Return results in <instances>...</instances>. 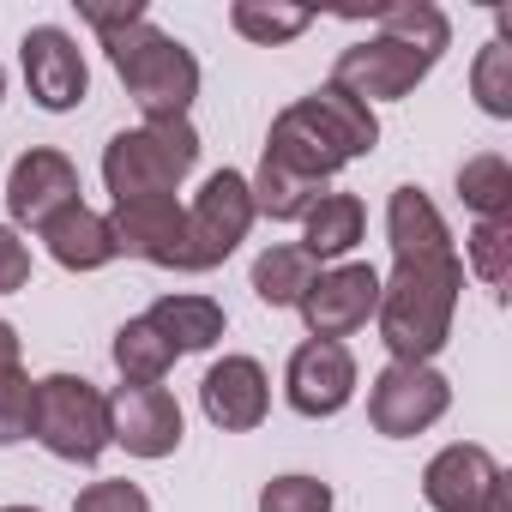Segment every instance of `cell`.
Segmentation results:
<instances>
[{"label": "cell", "mask_w": 512, "mask_h": 512, "mask_svg": "<svg viewBox=\"0 0 512 512\" xmlns=\"http://www.w3.org/2000/svg\"><path fill=\"white\" fill-rule=\"evenodd\" d=\"M31 440H43V452H55L61 464H97L115 446V434H109V392L91 386L85 374L37 380Z\"/></svg>", "instance_id": "5"}, {"label": "cell", "mask_w": 512, "mask_h": 512, "mask_svg": "<svg viewBox=\"0 0 512 512\" xmlns=\"http://www.w3.org/2000/svg\"><path fill=\"white\" fill-rule=\"evenodd\" d=\"M458 199L476 211V223H482V217H512V163H506L500 151L470 157V163L458 169Z\"/></svg>", "instance_id": "25"}, {"label": "cell", "mask_w": 512, "mask_h": 512, "mask_svg": "<svg viewBox=\"0 0 512 512\" xmlns=\"http://www.w3.org/2000/svg\"><path fill=\"white\" fill-rule=\"evenodd\" d=\"M452 410V380L434 362H386L368 386V422L386 440H410Z\"/></svg>", "instance_id": "7"}, {"label": "cell", "mask_w": 512, "mask_h": 512, "mask_svg": "<svg viewBox=\"0 0 512 512\" xmlns=\"http://www.w3.org/2000/svg\"><path fill=\"white\" fill-rule=\"evenodd\" d=\"M470 97L482 103V115L512 121V49L506 43H482L476 67H470Z\"/></svg>", "instance_id": "28"}, {"label": "cell", "mask_w": 512, "mask_h": 512, "mask_svg": "<svg viewBox=\"0 0 512 512\" xmlns=\"http://www.w3.org/2000/svg\"><path fill=\"white\" fill-rule=\"evenodd\" d=\"M260 512H332V482H320V476H272L260 488Z\"/></svg>", "instance_id": "30"}, {"label": "cell", "mask_w": 512, "mask_h": 512, "mask_svg": "<svg viewBox=\"0 0 512 512\" xmlns=\"http://www.w3.org/2000/svg\"><path fill=\"white\" fill-rule=\"evenodd\" d=\"M362 229H368V211H362L356 193H320V205L302 217V247L326 266V260H344V253H356Z\"/></svg>", "instance_id": "19"}, {"label": "cell", "mask_w": 512, "mask_h": 512, "mask_svg": "<svg viewBox=\"0 0 512 512\" xmlns=\"http://www.w3.org/2000/svg\"><path fill=\"white\" fill-rule=\"evenodd\" d=\"M247 229H253L247 175H235V169L205 175V187L187 205V253H181V272H217L229 253L247 241Z\"/></svg>", "instance_id": "6"}, {"label": "cell", "mask_w": 512, "mask_h": 512, "mask_svg": "<svg viewBox=\"0 0 512 512\" xmlns=\"http://www.w3.org/2000/svg\"><path fill=\"white\" fill-rule=\"evenodd\" d=\"M79 205V169L67 151L55 145H37L13 163L7 175V211H13V229H43L55 211Z\"/></svg>", "instance_id": "13"}, {"label": "cell", "mask_w": 512, "mask_h": 512, "mask_svg": "<svg viewBox=\"0 0 512 512\" xmlns=\"http://www.w3.org/2000/svg\"><path fill=\"white\" fill-rule=\"evenodd\" d=\"M145 320L175 344V356H187V350H211L217 338H223V308L211 302V296H157L151 308H145Z\"/></svg>", "instance_id": "21"}, {"label": "cell", "mask_w": 512, "mask_h": 512, "mask_svg": "<svg viewBox=\"0 0 512 512\" xmlns=\"http://www.w3.org/2000/svg\"><path fill=\"white\" fill-rule=\"evenodd\" d=\"M374 145H380V115H374L368 103H356L350 91L320 85V91L296 97L290 109H278L272 139H266V157L284 163L290 175L326 187L344 163L368 157Z\"/></svg>", "instance_id": "1"}, {"label": "cell", "mask_w": 512, "mask_h": 512, "mask_svg": "<svg viewBox=\"0 0 512 512\" xmlns=\"http://www.w3.org/2000/svg\"><path fill=\"white\" fill-rule=\"evenodd\" d=\"M109 356H115V368H121V380H127V386H163V380H169V368L181 362V356H175V344H169L145 314H139V320H127V326L115 332V350H109Z\"/></svg>", "instance_id": "23"}, {"label": "cell", "mask_w": 512, "mask_h": 512, "mask_svg": "<svg viewBox=\"0 0 512 512\" xmlns=\"http://www.w3.org/2000/svg\"><path fill=\"white\" fill-rule=\"evenodd\" d=\"M434 67H440L434 55H416V49H404V43H392V37H368V43H350V49L338 55V67H332L326 85H338V91H350L356 103L374 109V103L410 97Z\"/></svg>", "instance_id": "8"}, {"label": "cell", "mask_w": 512, "mask_h": 512, "mask_svg": "<svg viewBox=\"0 0 512 512\" xmlns=\"http://www.w3.org/2000/svg\"><path fill=\"white\" fill-rule=\"evenodd\" d=\"M356 356H350V344H326V338H308V344H296L290 350V368H284V398H290V410L296 416H308V422H326V416H338L350 398H356Z\"/></svg>", "instance_id": "10"}, {"label": "cell", "mask_w": 512, "mask_h": 512, "mask_svg": "<svg viewBox=\"0 0 512 512\" xmlns=\"http://www.w3.org/2000/svg\"><path fill=\"white\" fill-rule=\"evenodd\" d=\"M482 512H512V476L500 470V482L488 488V500H482Z\"/></svg>", "instance_id": "33"}, {"label": "cell", "mask_w": 512, "mask_h": 512, "mask_svg": "<svg viewBox=\"0 0 512 512\" xmlns=\"http://www.w3.org/2000/svg\"><path fill=\"white\" fill-rule=\"evenodd\" d=\"M37 235H43V247H49V260L67 266V272H103L109 260H121V253H115V235H109V217L91 211L85 199L67 205V211H55Z\"/></svg>", "instance_id": "17"}, {"label": "cell", "mask_w": 512, "mask_h": 512, "mask_svg": "<svg viewBox=\"0 0 512 512\" xmlns=\"http://www.w3.org/2000/svg\"><path fill=\"white\" fill-rule=\"evenodd\" d=\"M19 61H25V85H31V103H37V109L67 115V109L85 103L91 67H85V49H79L61 25H31L25 43H19Z\"/></svg>", "instance_id": "11"}, {"label": "cell", "mask_w": 512, "mask_h": 512, "mask_svg": "<svg viewBox=\"0 0 512 512\" xmlns=\"http://www.w3.org/2000/svg\"><path fill=\"white\" fill-rule=\"evenodd\" d=\"M229 25L247 37V43H260V49H278L290 37H302L314 25L308 7H284V0H235L229 7Z\"/></svg>", "instance_id": "26"}, {"label": "cell", "mask_w": 512, "mask_h": 512, "mask_svg": "<svg viewBox=\"0 0 512 512\" xmlns=\"http://www.w3.org/2000/svg\"><path fill=\"white\" fill-rule=\"evenodd\" d=\"M308 320V338L344 344L350 332H362L380 308V272L368 260H344V266H320V278L308 284V296L296 302Z\"/></svg>", "instance_id": "9"}, {"label": "cell", "mask_w": 512, "mask_h": 512, "mask_svg": "<svg viewBox=\"0 0 512 512\" xmlns=\"http://www.w3.org/2000/svg\"><path fill=\"white\" fill-rule=\"evenodd\" d=\"M458 296H464V260L440 253V260H392V278H380V344L392 350V362H434L452 338L458 320Z\"/></svg>", "instance_id": "2"}, {"label": "cell", "mask_w": 512, "mask_h": 512, "mask_svg": "<svg viewBox=\"0 0 512 512\" xmlns=\"http://www.w3.org/2000/svg\"><path fill=\"white\" fill-rule=\"evenodd\" d=\"M25 284H31V241L13 223H0V296H13Z\"/></svg>", "instance_id": "32"}, {"label": "cell", "mask_w": 512, "mask_h": 512, "mask_svg": "<svg viewBox=\"0 0 512 512\" xmlns=\"http://www.w3.org/2000/svg\"><path fill=\"white\" fill-rule=\"evenodd\" d=\"M31 404H37V380L25 368H0V446L31 440Z\"/></svg>", "instance_id": "29"}, {"label": "cell", "mask_w": 512, "mask_h": 512, "mask_svg": "<svg viewBox=\"0 0 512 512\" xmlns=\"http://www.w3.org/2000/svg\"><path fill=\"white\" fill-rule=\"evenodd\" d=\"M199 410H205V422L223 428V434L260 428L266 410H272V380H266V368L253 362V356H223V362H211L205 380H199Z\"/></svg>", "instance_id": "15"}, {"label": "cell", "mask_w": 512, "mask_h": 512, "mask_svg": "<svg viewBox=\"0 0 512 512\" xmlns=\"http://www.w3.org/2000/svg\"><path fill=\"white\" fill-rule=\"evenodd\" d=\"M73 512H151V494L127 476H109V482H91L73 494Z\"/></svg>", "instance_id": "31"}, {"label": "cell", "mask_w": 512, "mask_h": 512, "mask_svg": "<svg viewBox=\"0 0 512 512\" xmlns=\"http://www.w3.org/2000/svg\"><path fill=\"white\" fill-rule=\"evenodd\" d=\"M199 163V133L193 121H139L103 145V187L121 199H157L175 193Z\"/></svg>", "instance_id": "4"}, {"label": "cell", "mask_w": 512, "mask_h": 512, "mask_svg": "<svg viewBox=\"0 0 512 512\" xmlns=\"http://www.w3.org/2000/svg\"><path fill=\"white\" fill-rule=\"evenodd\" d=\"M0 368H19V332L0 320Z\"/></svg>", "instance_id": "34"}, {"label": "cell", "mask_w": 512, "mask_h": 512, "mask_svg": "<svg viewBox=\"0 0 512 512\" xmlns=\"http://www.w3.org/2000/svg\"><path fill=\"white\" fill-rule=\"evenodd\" d=\"M247 193H253V217H272V223H302L314 205H320V181H302V175H290L284 163H272V157H260V169L247 175Z\"/></svg>", "instance_id": "22"}, {"label": "cell", "mask_w": 512, "mask_h": 512, "mask_svg": "<svg viewBox=\"0 0 512 512\" xmlns=\"http://www.w3.org/2000/svg\"><path fill=\"white\" fill-rule=\"evenodd\" d=\"M464 266H470L494 296H506V284H512V217H482V223L470 229Z\"/></svg>", "instance_id": "27"}, {"label": "cell", "mask_w": 512, "mask_h": 512, "mask_svg": "<svg viewBox=\"0 0 512 512\" xmlns=\"http://www.w3.org/2000/svg\"><path fill=\"white\" fill-rule=\"evenodd\" d=\"M0 103H7V67H0Z\"/></svg>", "instance_id": "35"}, {"label": "cell", "mask_w": 512, "mask_h": 512, "mask_svg": "<svg viewBox=\"0 0 512 512\" xmlns=\"http://www.w3.org/2000/svg\"><path fill=\"white\" fill-rule=\"evenodd\" d=\"M103 49L145 121H187V109L199 97V61L187 43H175L151 19H127V25L103 31Z\"/></svg>", "instance_id": "3"}, {"label": "cell", "mask_w": 512, "mask_h": 512, "mask_svg": "<svg viewBox=\"0 0 512 512\" xmlns=\"http://www.w3.org/2000/svg\"><path fill=\"white\" fill-rule=\"evenodd\" d=\"M0 512H37V506H0Z\"/></svg>", "instance_id": "36"}, {"label": "cell", "mask_w": 512, "mask_h": 512, "mask_svg": "<svg viewBox=\"0 0 512 512\" xmlns=\"http://www.w3.org/2000/svg\"><path fill=\"white\" fill-rule=\"evenodd\" d=\"M314 278H320V260L302 241H272L260 260H253V296L266 308H296Z\"/></svg>", "instance_id": "20"}, {"label": "cell", "mask_w": 512, "mask_h": 512, "mask_svg": "<svg viewBox=\"0 0 512 512\" xmlns=\"http://www.w3.org/2000/svg\"><path fill=\"white\" fill-rule=\"evenodd\" d=\"M109 235H115V253H133V260H145V266L181 272V253H187V205L175 193L121 199L109 211Z\"/></svg>", "instance_id": "12"}, {"label": "cell", "mask_w": 512, "mask_h": 512, "mask_svg": "<svg viewBox=\"0 0 512 512\" xmlns=\"http://www.w3.org/2000/svg\"><path fill=\"white\" fill-rule=\"evenodd\" d=\"M494 482H500V458L488 446H476V440H452V446H440L428 458L422 500L434 512H482V500H488Z\"/></svg>", "instance_id": "16"}, {"label": "cell", "mask_w": 512, "mask_h": 512, "mask_svg": "<svg viewBox=\"0 0 512 512\" xmlns=\"http://www.w3.org/2000/svg\"><path fill=\"white\" fill-rule=\"evenodd\" d=\"M109 434L133 458H169L181 446V404L169 386H115L109 392Z\"/></svg>", "instance_id": "14"}, {"label": "cell", "mask_w": 512, "mask_h": 512, "mask_svg": "<svg viewBox=\"0 0 512 512\" xmlns=\"http://www.w3.org/2000/svg\"><path fill=\"white\" fill-rule=\"evenodd\" d=\"M386 235H392V260H440V253H458L440 205L410 181L392 187V199H386Z\"/></svg>", "instance_id": "18"}, {"label": "cell", "mask_w": 512, "mask_h": 512, "mask_svg": "<svg viewBox=\"0 0 512 512\" xmlns=\"http://www.w3.org/2000/svg\"><path fill=\"white\" fill-rule=\"evenodd\" d=\"M374 25H380V37H392V43H404L416 55H434V61L452 43V19L434 7V0H392V7L374 13Z\"/></svg>", "instance_id": "24"}]
</instances>
